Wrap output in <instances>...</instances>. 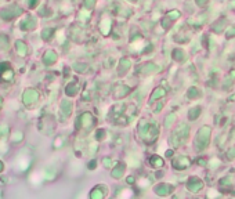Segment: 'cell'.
I'll return each mask as SVG.
<instances>
[{
	"mask_svg": "<svg viewBox=\"0 0 235 199\" xmlns=\"http://www.w3.org/2000/svg\"><path fill=\"white\" fill-rule=\"evenodd\" d=\"M174 120H176V115H174V114H170L169 116L166 117V122H165V124H166V127H169V126H170L172 123H173Z\"/></svg>",
	"mask_w": 235,
	"mask_h": 199,
	"instance_id": "9a60e30c",
	"label": "cell"
},
{
	"mask_svg": "<svg viewBox=\"0 0 235 199\" xmlns=\"http://www.w3.org/2000/svg\"><path fill=\"white\" fill-rule=\"evenodd\" d=\"M138 131L140 136L143 138V141L145 143H153L156 140L158 134H159V127L155 123H148V122H141L138 126Z\"/></svg>",
	"mask_w": 235,
	"mask_h": 199,
	"instance_id": "6da1fadb",
	"label": "cell"
},
{
	"mask_svg": "<svg viewBox=\"0 0 235 199\" xmlns=\"http://www.w3.org/2000/svg\"><path fill=\"white\" fill-rule=\"evenodd\" d=\"M159 71V66L156 65V64H152V62H148V64H145V65H143L140 68V71H138V73L140 75H150V73H153V72Z\"/></svg>",
	"mask_w": 235,
	"mask_h": 199,
	"instance_id": "8992f818",
	"label": "cell"
},
{
	"mask_svg": "<svg viewBox=\"0 0 235 199\" xmlns=\"http://www.w3.org/2000/svg\"><path fill=\"white\" fill-rule=\"evenodd\" d=\"M130 66H131V64H130V61H129L127 58H123L121 61V68H119V75H124L126 72L130 69Z\"/></svg>",
	"mask_w": 235,
	"mask_h": 199,
	"instance_id": "ba28073f",
	"label": "cell"
},
{
	"mask_svg": "<svg viewBox=\"0 0 235 199\" xmlns=\"http://www.w3.org/2000/svg\"><path fill=\"white\" fill-rule=\"evenodd\" d=\"M104 165H105V167H111V165H112V159H109V158L104 159Z\"/></svg>",
	"mask_w": 235,
	"mask_h": 199,
	"instance_id": "d6986e66",
	"label": "cell"
},
{
	"mask_svg": "<svg viewBox=\"0 0 235 199\" xmlns=\"http://www.w3.org/2000/svg\"><path fill=\"white\" fill-rule=\"evenodd\" d=\"M172 153H173L172 151H167V152H166V155H167V156H172Z\"/></svg>",
	"mask_w": 235,
	"mask_h": 199,
	"instance_id": "603a6c76",
	"label": "cell"
},
{
	"mask_svg": "<svg viewBox=\"0 0 235 199\" xmlns=\"http://www.w3.org/2000/svg\"><path fill=\"white\" fill-rule=\"evenodd\" d=\"M210 127L209 126H203V127L199 129L198 131V136H196V140H195V148L196 151H202L208 147L209 144V138H210Z\"/></svg>",
	"mask_w": 235,
	"mask_h": 199,
	"instance_id": "3957f363",
	"label": "cell"
},
{
	"mask_svg": "<svg viewBox=\"0 0 235 199\" xmlns=\"http://www.w3.org/2000/svg\"><path fill=\"white\" fill-rule=\"evenodd\" d=\"M165 94H166V90H165L163 87H158L156 90L152 93V95H151V101H155V100H158V98L163 97Z\"/></svg>",
	"mask_w": 235,
	"mask_h": 199,
	"instance_id": "30bf717a",
	"label": "cell"
},
{
	"mask_svg": "<svg viewBox=\"0 0 235 199\" xmlns=\"http://www.w3.org/2000/svg\"><path fill=\"white\" fill-rule=\"evenodd\" d=\"M187 187H188V189L191 191V192H198V191H201V189L203 188V183L201 181L199 178H196V177H192V178H191V180L188 181Z\"/></svg>",
	"mask_w": 235,
	"mask_h": 199,
	"instance_id": "277c9868",
	"label": "cell"
},
{
	"mask_svg": "<svg viewBox=\"0 0 235 199\" xmlns=\"http://www.w3.org/2000/svg\"><path fill=\"white\" fill-rule=\"evenodd\" d=\"M179 17H180L179 11H172V13L167 14V18H173V20H176V18H179Z\"/></svg>",
	"mask_w": 235,
	"mask_h": 199,
	"instance_id": "e0dca14e",
	"label": "cell"
},
{
	"mask_svg": "<svg viewBox=\"0 0 235 199\" xmlns=\"http://www.w3.org/2000/svg\"><path fill=\"white\" fill-rule=\"evenodd\" d=\"M123 172H124L123 165H118V166L112 170V177H114V178H121V177H123Z\"/></svg>",
	"mask_w": 235,
	"mask_h": 199,
	"instance_id": "9c48e42d",
	"label": "cell"
},
{
	"mask_svg": "<svg viewBox=\"0 0 235 199\" xmlns=\"http://www.w3.org/2000/svg\"><path fill=\"white\" fill-rule=\"evenodd\" d=\"M130 2H137V0H130Z\"/></svg>",
	"mask_w": 235,
	"mask_h": 199,
	"instance_id": "d4e9b609",
	"label": "cell"
},
{
	"mask_svg": "<svg viewBox=\"0 0 235 199\" xmlns=\"http://www.w3.org/2000/svg\"><path fill=\"white\" fill-rule=\"evenodd\" d=\"M225 26V21H220L219 25H213V30H216V32H221V29Z\"/></svg>",
	"mask_w": 235,
	"mask_h": 199,
	"instance_id": "2e32d148",
	"label": "cell"
},
{
	"mask_svg": "<svg viewBox=\"0 0 235 199\" xmlns=\"http://www.w3.org/2000/svg\"><path fill=\"white\" fill-rule=\"evenodd\" d=\"M187 95H188L189 98H195V97H198V95H199V91H198L195 87H191L188 90V94H187Z\"/></svg>",
	"mask_w": 235,
	"mask_h": 199,
	"instance_id": "5bb4252c",
	"label": "cell"
},
{
	"mask_svg": "<svg viewBox=\"0 0 235 199\" xmlns=\"http://www.w3.org/2000/svg\"><path fill=\"white\" fill-rule=\"evenodd\" d=\"M208 2L209 0H196V4L198 6H205V4H208Z\"/></svg>",
	"mask_w": 235,
	"mask_h": 199,
	"instance_id": "ffe728a7",
	"label": "cell"
},
{
	"mask_svg": "<svg viewBox=\"0 0 235 199\" xmlns=\"http://www.w3.org/2000/svg\"><path fill=\"white\" fill-rule=\"evenodd\" d=\"M227 36H228V37H231V36H235V28L230 29V30H228V35H227Z\"/></svg>",
	"mask_w": 235,
	"mask_h": 199,
	"instance_id": "44dd1931",
	"label": "cell"
},
{
	"mask_svg": "<svg viewBox=\"0 0 235 199\" xmlns=\"http://www.w3.org/2000/svg\"><path fill=\"white\" fill-rule=\"evenodd\" d=\"M199 114H201V108H199V107H195V108H192V109L189 111V114H188L189 120H195L196 117L199 116Z\"/></svg>",
	"mask_w": 235,
	"mask_h": 199,
	"instance_id": "8fae6325",
	"label": "cell"
},
{
	"mask_svg": "<svg viewBox=\"0 0 235 199\" xmlns=\"http://www.w3.org/2000/svg\"><path fill=\"white\" fill-rule=\"evenodd\" d=\"M189 165H191V160L185 156H179L173 160V166L176 167V169H180V170H184L185 167H188Z\"/></svg>",
	"mask_w": 235,
	"mask_h": 199,
	"instance_id": "5b68a950",
	"label": "cell"
},
{
	"mask_svg": "<svg viewBox=\"0 0 235 199\" xmlns=\"http://www.w3.org/2000/svg\"><path fill=\"white\" fill-rule=\"evenodd\" d=\"M230 7H234L235 8V2H231V3H230Z\"/></svg>",
	"mask_w": 235,
	"mask_h": 199,
	"instance_id": "cb8c5ba5",
	"label": "cell"
},
{
	"mask_svg": "<svg viewBox=\"0 0 235 199\" xmlns=\"http://www.w3.org/2000/svg\"><path fill=\"white\" fill-rule=\"evenodd\" d=\"M173 191V187L169 185V184H159V185L155 187V192L160 196H166Z\"/></svg>",
	"mask_w": 235,
	"mask_h": 199,
	"instance_id": "52a82bcc",
	"label": "cell"
},
{
	"mask_svg": "<svg viewBox=\"0 0 235 199\" xmlns=\"http://www.w3.org/2000/svg\"><path fill=\"white\" fill-rule=\"evenodd\" d=\"M173 58L176 59V61H183L184 58H185V53L183 51V50H174L173 51Z\"/></svg>",
	"mask_w": 235,
	"mask_h": 199,
	"instance_id": "4fadbf2b",
	"label": "cell"
},
{
	"mask_svg": "<svg viewBox=\"0 0 235 199\" xmlns=\"http://www.w3.org/2000/svg\"><path fill=\"white\" fill-rule=\"evenodd\" d=\"M235 158V148H232V149L228 151V159H234Z\"/></svg>",
	"mask_w": 235,
	"mask_h": 199,
	"instance_id": "ac0fdd59",
	"label": "cell"
},
{
	"mask_svg": "<svg viewBox=\"0 0 235 199\" xmlns=\"http://www.w3.org/2000/svg\"><path fill=\"white\" fill-rule=\"evenodd\" d=\"M189 136V126L185 123H181L172 134V144L173 147H180L185 143V140Z\"/></svg>",
	"mask_w": 235,
	"mask_h": 199,
	"instance_id": "7a4b0ae2",
	"label": "cell"
},
{
	"mask_svg": "<svg viewBox=\"0 0 235 199\" xmlns=\"http://www.w3.org/2000/svg\"><path fill=\"white\" fill-rule=\"evenodd\" d=\"M231 82H232L231 79H227V80H225V83H224V87H225V88H227V87H228V86H230V85H231Z\"/></svg>",
	"mask_w": 235,
	"mask_h": 199,
	"instance_id": "7402d4cb",
	"label": "cell"
},
{
	"mask_svg": "<svg viewBox=\"0 0 235 199\" xmlns=\"http://www.w3.org/2000/svg\"><path fill=\"white\" fill-rule=\"evenodd\" d=\"M151 165L155 166V167H162V166H163V159L155 155V156L151 158Z\"/></svg>",
	"mask_w": 235,
	"mask_h": 199,
	"instance_id": "7c38bea8",
	"label": "cell"
}]
</instances>
